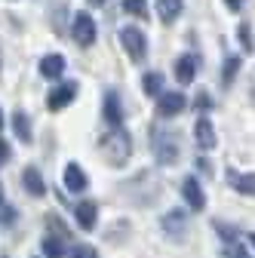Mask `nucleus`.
Returning <instances> with one entry per match:
<instances>
[{"label": "nucleus", "mask_w": 255, "mask_h": 258, "mask_svg": "<svg viewBox=\"0 0 255 258\" xmlns=\"http://www.w3.org/2000/svg\"><path fill=\"white\" fill-rule=\"evenodd\" d=\"M184 105H187V99H184V92H178V89H166V92L157 95V114H160V117H175V114L184 111Z\"/></svg>", "instance_id": "0eeeda50"}, {"label": "nucleus", "mask_w": 255, "mask_h": 258, "mask_svg": "<svg viewBox=\"0 0 255 258\" xmlns=\"http://www.w3.org/2000/svg\"><path fill=\"white\" fill-rule=\"evenodd\" d=\"M197 68H200V61H197V55H194V52H184V55H178V58H175V80H178L181 86L194 83V77H197Z\"/></svg>", "instance_id": "9d476101"}, {"label": "nucleus", "mask_w": 255, "mask_h": 258, "mask_svg": "<svg viewBox=\"0 0 255 258\" xmlns=\"http://www.w3.org/2000/svg\"><path fill=\"white\" fill-rule=\"evenodd\" d=\"M86 4H92V7H102V4H105V0H86Z\"/></svg>", "instance_id": "2f4dec72"}, {"label": "nucleus", "mask_w": 255, "mask_h": 258, "mask_svg": "<svg viewBox=\"0 0 255 258\" xmlns=\"http://www.w3.org/2000/svg\"><path fill=\"white\" fill-rule=\"evenodd\" d=\"M68 258H99V249L89 246V243H77V246L68 252Z\"/></svg>", "instance_id": "b1692460"}, {"label": "nucleus", "mask_w": 255, "mask_h": 258, "mask_svg": "<svg viewBox=\"0 0 255 258\" xmlns=\"http://www.w3.org/2000/svg\"><path fill=\"white\" fill-rule=\"evenodd\" d=\"M77 83L74 80H65V83H58V86H52L49 89V95H46V108L49 111H65L74 99H77Z\"/></svg>", "instance_id": "39448f33"}, {"label": "nucleus", "mask_w": 255, "mask_h": 258, "mask_svg": "<svg viewBox=\"0 0 255 258\" xmlns=\"http://www.w3.org/2000/svg\"><path fill=\"white\" fill-rule=\"evenodd\" d=\"M0 129H4V111H0Z\"/></svg>", "instance_id": "f704fd0d"}, {"label": "nucleus", "mask_w": 255, "mask_h": 258, "mask_svg": "<svg viewBox=\"0 0 255 258\" xmlns=\"http://www.w3.org/2000/svg\"><path fill=\"white\" fill-rule=\"evenodd\" d=\"M61 181H65V187H68L71 194H83V190L89 187V175L83 172L80 163H74V160L65 166V172H61Z\"/></svg>", "instance_id": "1a4fd4ad"}, {"label": "nucleus", "mask_w": 255, "mask_h": 258, "mask_svg": "<svg viewBox=\"0 0 255 258\" xmlns=\"http://www.w3.org/2000/svg\"><path fill=\"white\" fill-rule=\"evenodd\" d=\"M181 10H184V0H160V4H157V16H160L166 25L175 22L181 16Z\"/></svg>", "instance_id": "a211bd4d"}, {"label": "nucleus", "mask_w": 255, "mask_h": 258, "mask_svg": "<svg viewBox=\"0 0 255 258\" xmlns=\"http://www.w3.org/2000/svg\"><path fill=\"white\" fill-rule=\"evenodd\" d=\"M240 4H243V0H228V7H231V10H240Z\"/></svg>", "instance_id": "7c9ffc66"}, {"label": "nucleus", "mask_w": 255, "mask_h": 258, "mask_svg": "<svg viewBox=\"0 0 255 258\" xmlns=\"http://www.w3.org/2000/svg\"><path fill=\"white\" fill-rule=\"evenodd\" d=\"M237 34H240V46H243L246 52H252V49H255V43H252V28H249L246 22H240V28H237Z\"/></svg>", "instance_id": "393cba45"}, {"label": "nucleus", "mask_w": 255, "mask_h": 258, "mask_svg": "<svg viewBox=\"0 0 255 258\" xmlns=\"http://www.w3.org/2000/svg\"><path fill=\"white\" fill-rule=\"evenodd\" d=\"M40 252H43V258H65V246H61V237L46 234V237L40 240Z\"/></svg>", "instance_id": "6ab92c4d"}, {"label": "nucleus", "mask_w": 255, "mask_h": 258, "mask_svg": "<svg viewBox=\"0 0 255 258\" xmlns=\"http://www.w3.org/2000/svg\"><path fill=\"white\" fill-rule=\"evenodd\" d=\"M13 129H16V139H19V142H25V145H31V142H34V129H31V117H28L25 111H16V114H13Z\"/></svg>", "instance_id": "f3484780"}, {"label": "nucleus", "mask_w": 255, "mask_h": 258, "mask_svg": "<svg viewBox=\"0 0 255 258\" xmlns=\"http://www.w3.org/2000/svg\"><path fill=\"white\" fill-rule=\"evenodd\" d=\"M22 184H25V190L31 194V197H43V194H46V181H43V175H40L37 166H25Z\"/></svg>", "instance_id": "dca6fc26"}, {"label": "nucleus", "mask_w": 255, "mask_h": 258, "mask_svg": "<svg viewBox=\"0 0 255 258\" xmlns=\"http://www.w3.org/2000/svg\"><path fill=\"white\" fill-rule=\"evenodd\" d=\"M215 231H218L221 237H225V243H231V246L237 243V231H234V228H228V224H221V221H215Z\"/></svg>", "instance_id": "a878e982"}, {"label": "nucleus", "mask_w": 255, "mask_h": 258, "mask_svg": "<svg viewBox=\"0 0 255 258\" xmlns=\"http://www.w3.org/2000/svg\"><path fill=\"white\" fill-rule=\"evenodd\" d=\"M0 258H7V255H0Z\"/></svg>", "instance_id": "c9c22d12"}, {"label": "nucleus", "mask_w": 255, "mask_h": 258, "mask_svg": "<svg viewBox=\"0 0 255 258\" xmlns=\"http://www.w3.org/2000/svg\"><path fill=\"white\" fill-rule=\"evenodd\" d=\"M194 142H197V148L200 151H212L215 145H218V136H215V126H212V120L203 114V117H197V123H194Z\"/></svg>", "instance_id": "6e6552de"}, {"label": "nucleus", "mask_w": 255, "mask_h": 258, "mask_svg": "<svg viewBox=\"0 0 255 258\" xmlns=\"http://www.w3.org/2000/svg\"><path fill=\"white\" fill-rule=\"evenodd\" d=\"M74 218L83 231H92L95 228V221H99V203H92V200H83L74 206Z\"/></svg>", "instance_id": "4468645a"}, {"label": "nucleus", "mask_w": 255, "mask_h": 258, "mask_svg": "<svg viewBox=\"0 0 255 258\" xmlns=\"http://www.w3.org/2000/svg\"><path fill=\"white\" fill-rule=\"evenodd\" d=\"M102 117L108 126H123V108H120V99H117V92L108 89L105 92V102H102Z\"/></svg>", "instance_id": "9b49d317"}, {"label": "nucleus", "mask_w": 255, "mask_h": 258, "mask_svg": "<svg viewBox=\"0 0 255 258\" xmlns=\"http://www.w3.org/2000/svg\"><path fill=\"white\" fill-rule=\"evenodd\" d=\"M19 221V212H16V206H10L7 200L0 203V228H13V224Z\"/></svg>", "instance_id": "5701e85b"}, {"label": "nucleus", "mask_w": 255, "mask_h": 258, "mask_svg": "<svg viewBox=\"0 0 255 258\" xmlns=\"http://www.w3.org/2000/svg\"><path fill=\"white\" fill-rule=\"evenodd\" d=\"M228 184L243 194V197H255V172H237V169H228Z\"/></svg>", "instance_id": "f8f14e48"}, {"label": "nucleus", "mask_w": 255, "mask_h": 258, "mask_svg": "<svg viewBox=\"0 0 255 258\" xmlns=\"http://www.w3.org/2000/svg\"><path fill=\"white\" fill-rule=\"evenodd\" d=\"M123 13L136 19H148V0H123Z\"/></svg>", "instance_id": "4be33fe9"}, {"label": "nucleus", "mask_w": 255, "mask_h": 258, "mask_svg": "<svg viewBox=\"0 0 255 258\" xmlns=\"http://www.w3.org/2000/svg\"><path fill=\"white\" fill-rule=\"evenodd\" d=\"M249 243H252V246H255V231H252V234H249Z\"/></svg>", "instance_id": "473e14b6"}, {"label": "nucleus", "mask_w": 255, "mask_h": 258, "mask_svg": "<svg viewBox=\"0 0 255 258\" xmlns=\"http://www.w3.org/2000/svg\"><path fill=\"white\" fill-rule=\"evenodd\" d=\"M151 148H154V157H157V163L160 166H175L178 163V142H175V136L172 133H163V129H151Z\"/></svg>", "instance_id": "f03ea898"}, {"label": "nucleus", "mask_w": 255, "mask_h": 258, "mask_svg": "<svg viewBox=\"0 0 255 258\" xmlns=\"http://www.w3.org/2000/svg\"><path fill=\"white\" fill-rule=\"evenodd\" d=\"M71 37H74V43L83 46V49H89V46L95 43V19H92L86 10L74 13V19H71Z\"/></svg>", "instance_id": "20e7f679"}, {"label": "nucleus", "mask_w": 255, "mask_h": 258, "mask_svg": "<svg viewBox=\"0 0 255 258\" xmlns=\"http://www.w3.org/2000/svg\"><path fill=\"white\" fill-rule=\"evenodd\" d=\"M163 231L169 234V237H175V240H181L184 237V231H187V212H181V209H172V212H166L163 215Z\"/></svg>", "instance_id": "ddd939ff"}, {"label": "nucleus", "mask_w": 255, "mask_h": 258, "mask_svg": "<svg viewBox=\"0 0 255 258\" xmlns=\"http://www.w3.org/2000/svg\"><path fill=\"white\" fill-rule=\"evenodd\" d=\"M142 92H145V95H160V92H163V74L148 71V74L142 77Z\"/></svg>", "instance_id": "aec40b11"}, {"label": "nucleus", "mask_w": 255, "mask_h": 258, "mask_svg": "<svg viewBox=\"0 0 255 258\" xmlns=\"http://www.w3.org/2000/svg\"><path fill=\"white\" fill-rule=\"evenodd\" d=\"M65 68H68V64H65V55H61V52H49V55L40 58V74L46 80H58L61 74H65Z\"/></svg>", "instance_id": "2eb2a0df"}, {"label": "nucleus", "mask_w": 255, "mask_h": 258, "mask_svg": "<svg viewBox=\"0 0 255 258\" xmlns=\"http://www.w3.org/2000/svg\"><path fill=\"white\" fill-rule=\"evenodd\" d=\"M181 197H184V203H187L190 212H203L206 209V190H203V184H200L197 175H187L181 181Z\"/></svg>", "instance_id": "423d86ee"}, {"label": "nucleus", "mask_w": 255, "mask_h": 258, "mask_svg": "<svg viewBox=\"0 0 255 258\" xmlns=\"http://www.w3.org/2000/svg\"><path fill=\"white\" fill-rule=\"evenodd\" d=\"M240 74V55H228V61H225V71H221V86H231L234 83V77Z\"/></svg>", "instance_id": "412c9836"}, {"label": "nucleus", "mask_w": 255, "mask_h": 258, "mask_svg": "<svg viewBox=\"0 0 255 258\" xmlns=\"http://www.w3.org/2000/svg\"><path fill=\"white\" fill-rule=\"evenodd\" d=\"M0 203H4V184H0Z\"/></svg>", "instance_id": "72a5a7b5"}, {"label": "nucleus", "mask_w": 255, "mask_h": 258, "mask_svg": "<svg viewBox=\"0 0 255 258\" xmlns=\"http://www.w3.org/2000/svg\"><path fill=\"white\" fill-rule=\"evenodd\" d=\"M231 255H234V258H252V255H249L243 246H237V243H234V252H231Z\"/></svg>", "instance_id": "c85d7f7f"}, {"label": "nucleus", "mask_w": 255, "mask_h": 258, "mask_svg": "<svg viewBox=\"0 0 255 258\" xmlns=\"http://www.w3.org/2000/svg\"><path fill=\"white\" fill-rule=\"evenodd\" d=\"M194 108H197V111L203 114V111H209V108H212V99H209V95H206V92H200V95H197V99H194Z\"/></svg>", "instance_id": "bb28decb"}, {"label": "nucleus", "mask_w": 255, "mask_h": 258, "mask_svg": "<svg viewBox=\"0 0 255 258\" xmlns=\"http://www.w3.org/2000/svg\"><path fill=\"white\" fill-rule=\"evenodd\" d=\"M249 99H252V105H255V71H252V89H249Z\"/></svg>", "instance_id": "c756f323"}, {"label": "nucleus", "mask_w": 255, "mask_h": 258, "mask_svg": "<svg viewBox=\"0 0 255 258\" xmlns=\"http://www.w3.org/2000/svg\"><path fill=\"white\" fill-rule=\"evenodd\" d=\"M10 157H13V148H10V142H7V139H0V163H7Z\"/></svg>", "instance_id": "cd10ccee"}, {"label": "nucleus", "mask_w": 255, "mask_h": 258, "mask_svg": "<svg viewBox=\"0 0 255 258\" xmlns=\"http://www.w3.org/2000/svg\"><path fill=\"white\" fill-rule=\"evenodd\" d=\"M120 43H123L126 52H130L133 61H145L148 58V37H145L142 28H136V25L120 28Z\"/></svg>", "instance_id": "7ed1b4c3"}, {"label": "nucleus", "mask_w": 255, "mask_h": 258, "mask_svg": "<svg viewBox=\"0 0 255 258\" xmlns=\"http://www.w3.org/2000/svg\"><path fill=\"white\" fill-rule=\"evenodd\" d=\"M99 154L108 166H123L133 157V139L123 126H111L105 136H99Z\"/></svg>", "instance_id": "f257e3e1"}]
</instances>
